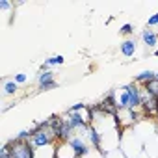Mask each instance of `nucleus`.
<instances>
[{
  "mask_svg": "<svg viewBox=\"0 0 158 158\" xmlns=\"http://www.w3.org/2000/svg\"><path fill=\"white\" fill-rule=\"evenodd\" d=\"M2 149H6L11 158H35V147L32 145V141H21L13 138Z\"/></svg>",
  "mask_w": 158,
  "mask_h": 158,
  "instance_id": "nucleus-1",
  "label": "nucleus"
},
{
  "mask_svg": "<svg viewBox=\"0 0 158 158\" xmlns=\"http://www.w3.org/2000/svg\"><path fill=\"white\" fill-rule=\"evenodd\" d=\"M54 139H56V134H54L52 127H47V128L37 130V132L32 136L30 141H32V145H34L35 149H41V147H48Z\"/></svg>",
  "mask_w": 158,
  "mask_h": 158,
  "instance_id": "nucleus-2",
  "label": "nucleus"
},
{
  "mask_svg": "<svg viewBox=\"0 0 158 158\" xmlns=\"http://www.w3.org/2000/svg\"><path fill=\"white\" fill-rule=\"evenodd\" d=\"M69 145H71V149H73V152H74V158H86V156L91 154L89 145H86V141H84L80 136H73V138L69 139Z\"/></svg>",
  "mask_w": 158,
  "mask_h": 158,
  "instance_id": "nucleus-3",
  "label": "nucleus"
},
{
  "mask_svg": "<svg viewBox=\"0 0 158 158\" xmlns=\"http://www.w3.org/2000/svg\"><path fill=\"white\" fill-rule=\"evenodd\" d=\"M141 108L145 110V114L154 115V114L158 112V99L151 97L145 89H141Z\"/></svg>",
  "mask_w": 158,
  "mask_h": 158,
  "instance_id": "nucleus-4",
  "label": "nucleus"
},
{
  "mask_svg": "<svg viewBox=\"0 0 158 158\" xmlns=\"http://www.w3.org/2000/svg\"><path fill=\"white\" fill-rule=\"evenodd\" d=\"M65 119H67V123L71 125L73 130H88V128H89V123H88L86 117H82L80 114H67Z\"/></svg>",
  "mask_w": 158,
  "mask_h": 158,
  "instance_id": "nucleus-5",
  "label": "nucleus"
},
{
  "mask_svg": "<svg viewBox=\"0 0 158 158\" xmlns=\"http://www.w3.org/2000/svg\"><path fill=\"white\" fill-rule=\"evenodd\" d=\"M86 136H88V139H89V143H91L93 149H101V145H102V136L99 134V130H97L93 125H89V128L86 130Z\"/></svg>",
  "mask_w": 158,
  "mask_h": 158,
  "instance_id": "nucleus-6",
  "label": "nucleus"
},
{
  "mask_svg": "<svg viewBox=\"0 0 158 158\" xmlns=\"http://www.w3.org/2000/svg\"><path fill=\"white\" fill-rule=\"evenodd\" d=\"M141 39H143V43L149 48H154L158 45V34H154L152 30H143L141 32Z\"/></svg>",
  "mask_w": 158,
  "mask_h": 158,
  "instance_id": "nucleus-7",
  "label": "nucleus"
},
{
  "mask_svg": "<svg viewBox=\"0 0 158 158\" xmlns=\"http://www.w3.org/2000/svg\"><path fill=\"white\" fill-rule=\"evenodd\" d=\"M136 48H138L136 39H127V41L121 43V52H123V56H127V58L134 56V54H136Z\"/></svg>",
  "mask_w": 158,
  "mask_h": 158,
  "instance_id": "nucleus-8",
  "label": "nucleus"
},
{
  "mask_svg": "<svg viewBox=\"0 0 158 158\" xmlns=\"http://www.w3.org/2000/svg\"><path fill=\"white\" fill-rule=\"evenodd\" d=\"M154 78H156V73H154V71H143V73L136 74L134 82H136V84H147V82L154 80Z\"/></svg>",
  "mask_w": 158,
  "mask_h": 158,
  "instance_id": "nucleus-9",
  "label": "nucleus"
},
{
  "mask_svg": "<svg viewBox=\"0 0 158 158\" xmlns=\"http://www.w3.org/2000/svg\"><path fill=\"white\" fill-rule=\"evenodd\" d=\"M48 82H54V73L52 71H39V74H37V86L41 88V86H45Z\"/></svg>",
  "mask_w": 158,
  "mask_h": 158,
  "instance_id": "nucleus-10",
  "label": "nucleus"
},
{
  "mask_svg": "<svg viewBox=\"0 0 158 158\" xmlns=\"http://www.w3.org/2000/svg\"><path fill=\"white\" fill-rule=\"evenodd\" d=\"M143 89H145L151 97L158 99V80H156V78H154V80H151V82H147V84H143Z\"/></svg>",
  "mask_w": 158,
  "mask_h": 158,
  "instance_id": "nucleus-11",
  "label": "nucleus"
},
{
  "mask_svg": "<svg viewBox=\"0 0 158 158\" xmlns=\"http://www.w3.org/2000/svg\"><path fill=\"white\" fill-rule=\"evenodd\" d=\"M19 89V84L15 80H4V95H15Z\"/></svg>",
  "mask_w": 158,
  "mask_h": 158,
  "instance_id": "nucleus-12",
  "label": "nucleus"
},
{
  "mask_svg": "<svg viewBox=\"0 0 158 158\" xmlns=\"http://www.w3.org/2000/svg\"><path fill=\"white\" fill-rule=\"evenodd\" d=\"M63 61H65V58H63L61 54H58V56H50V58L45 60V63H47L48 67H50V65H61Z\"/></svg>",
  "mask_w": 158,
  "mask_h": 158,
  "instance_id": "nucleus-13",
  "label": "nucleus"
},
{
  "mask_svg": "<svg viewBox=\"0 0 158 158\" xmlns=\"http://www.w3.org/2000/svg\"><path fill=\"white\" fill-rule=\"evenodd\" d=\"M119 34H123V35H130V34H134V26H132V24H123L121 30H119Z\"/></svg>",
  "mask_w": 158,
  "mask_h": 158,
  "instance_id": "nucleus-14",
  "label": "nucleus"
},
{
  "mask_svg": "<svg viewBox=\"0 0 158 158\" xmlns=\"http://www.w3.org/2000/svg\"><path fill=\"white\" fill-rule=\"evenodd\" d=\"M13 80H15L17 84H24V82L28 80V76H26L24 73H19V74H15V78H13Z\"/></svg>",
  "mask_w": 158,
  "mask_h": 158,
  "instance_id": "nucleus-15",
  "label": "nucleus"
},
{
  "mask_svg": "<svg viewBox=\"0 0 158 158\" xmlns=\"http://www.w3.org/2000/svg\"><path fill=\"white\" fill-rule=\"evenodd\" d=\"M147 24H149V26H158V13L151 15V17H149V21H147Z\"/></svg>",
  "mask_w": 158,
  "mask_h": 158,
  "instance_id": "nucleus-16",
  "label": "nucleus"
},
{
  "mask_svg": "<svg viewBox=\"0 0 158 158\" xmlns=\"http://www.w3.org/2000/svg\"><path fill=\"white\" fill-rule=\"evenodd\" d=\"M11 4L8 2V0H0V10H10Z\"/></svg>",
  "mask_w": 158,
  "mask_h": 158,
  "instance_id": "nucleus-17",
  "label": "nucleus"
},
{
  "mask_svg": "<svg viewBox=\"0 0 158 158\" xmlns=\"http://www.w3.org/2000/svg\"><path fill=\"white\" fill-rule=\"evenodd\" d=\"M0 158H11V156H10V152H8L6 149H2V152H0Z\"/></svg>",
  "mask_w": 158,
  "mask_h": 158,
  "instance_id": "nucleus-18",
  "label": "nucleus"
},
{
  "mask_svg": "<svg viewBox=\"0 0 158 158\" xmlns=\"http://www.w3.org/2000/svg\"><path fill=\"white\" fill-rule=\"evenodd\" d=\"M154 56H158V48H156V50H154Z\"/></svg>",
  "mask_w": 158,
  "mask_h": 158,
  "instance_id": "nucleus-19",
  "label": "nucleus"
},
{
  "mask_svg": "<svg viewBox=\"0 0 158 158\" xmlns=\"http://www.w3.org/2000/svg\"><path fill=\"white\" fill-rule=\"evenodd\" d=\"M156 80H158V73H156Z\"/></svg>",
  "mask_w": 158,
  "mask_h": 158,
  "instance_id": "nucleus-20",
  "label": "nucleus"
}]
</instances>
